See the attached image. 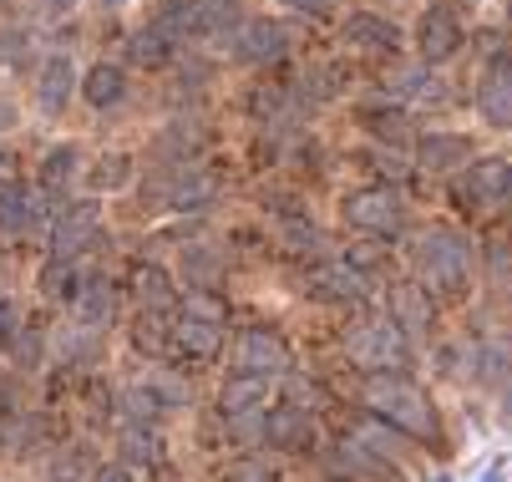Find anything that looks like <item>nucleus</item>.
<instances>
[{
	"mask_svg": "<svg viewBox=\"0 0 512 482\" xmlns=\"http://www.w3.org/2000/svg\"><path fill=\"white\" fill-rule=\"evenodd\" d=\"M340 482H345V477H340Z\"/></svg>",
	"mask_w": 512,
	"mask_h": 482,
	"instance_id": "obj_50",
	"label": "nucleus"
},
{
	"mask_svg": "<svg viewBox=\"0 0 512 482\" xmlns=\"http://www.w3.org/2000/svg\"><path fill=\"white\" fill-rule=\"evenodd\" d=\"M132 295H137V305H148V310H168V305L178 300V285H173L168 269L142 264V269L132 274Z\"/></svg>",
	"mask_w": 512,
	"mask_h": 482,
	"instance_id": "obj_19",
	"label": "nucleus"
},
{
	"mask_svg": "<svg viewBox=\"0 0 512 482\" xmlns=\"http://www.w3.org/2000/svg\"><path fill=\"white\" fill-rule=\"evenodd\" d=\"M416 269H421V285L447 290V295H462V290H467V269H472L467 239H462V234H452V229L426 234V239H421V249H416Z\"/></svg>",
	"mask_w": 512,
	"mask_h": 482,
	"instance_id": "obj_2",
	"label": "nucleus"
},
{
	"mask_svg": "<svg viewBox=\"0 0 512 482\" xmlns=\"http://www.w3.org/2000/svg\"><path fill=\"white\" fill-rule=\"evenodd\" d=\"M396 92H431V72H421V66H411V72H396L391 82Z\"/></svg>",
	"mask_w": 512,
	"mask_h": 482,
	"instance_id": "obj_37",
	"label": "nucleus"
},
{
	"mask_svg": "<svg viewBox=\"0 0 512 482\" xmlns=\"http://www.w3.org/2000/svg\"><path fill=\"white\" fill-rule=\"evenodd\" d=\"M0 163H6V153H0Z\"/></svg>",
	"mask_w": 512,
	"mask_h": 482,
	"instance_id": "obj_47",
	"label": "nucleus"
},
{
	"mask_svg": "<svg viewBox=\"0 0 512 482\" xmlns=\"http://www.w3.org/2000/svg\"><path fill=\"white\" fill-rule=\"evenodd\" d=\"M224 417H239V411H259V401H264V376H234L229 386H224Z\"/></svg>",
	"mask_w": 512,
	"mask_h": 482,
	"instance_id": "obj_22",
	"label": "nucleus"
},
{
	"mask_svg": "<svg viewBox=\"0 0 512 482\" xmlns=\"http://www.w3.org/2000/svg\"><path fill=\"white\" fill-rule=\"evenodd\" d=\"M173 56H178V36L168 26H158V21L127 36V61L142 66V72H158V66H168Z\"/></svg>",
	"mask_w": 512,
	"mask_h": 482,
	"instance_id": "obj_10",
	"label": "nucleus"
},
{
	"mask_svg": "<svg viewBox=\"0 0 512 482\" xmlns=\"http://www.w3.org/2000/svg\"><path fill=\"white\" fill-rule=\"evenodd\" d=\"M310 295L315 300H325V305H355L360 295H365V280L340 259V264H320L315 274H310Z\"/></svg>",
	"mask_w": 512,
	"mask_h": 482,
	"instance_id": "obj_12",
	"label": "nucleus"
},
{
	"mask_svg": "<svg viewBox=\"0 0 512 482\" xmlns=\"http://www.w3.org/2000/svg\"><path fill=\"white\" fill-rule=\"evenodd\" d=\"M102 6H122V0H102Z\"/></svg>",
	"mask_w": 512,
	"mask_h": 482,
	"instance_id": "obj_46",
	"label": "nucleus"
},
{
	"mask_svg": "<svg viewBox=\"0 0 512 482\" xmlns=\"http://www.w3.org/2000/svg\"><path fill=\"white\" fill-rule=\"evenodd\" d=\"M127 178H132V158H127V153H107V158H97V163H92V173H87V183H92L97 193L122 188Z\"/></svg>",
	"mask_w": 512,
	"mask_h": 482,
	"instance_id": "obj_26",
	"label": "nucleus"
},
{
	"mask_svg": "<svg viewBox=\"0 0 512 482\" xmlns=\"http://www.w3.org/2000/svg\"><path fill=\"white\" fill-rule=\"evenodd\" d=\"M345 356L360 366V371H371V376H396L411 366V351H406V340L396 325L386 320H365L345 335Z\"/></svg>",
	"mask_w": 512,
	"mask_h": 482,
	"instance_id": "obj_3",
	"label": "nucleus"
},
{
	"mask_svg": "<svg viewBox=\"0 0 512 482\" xmlns=\"http://www.w3.org/2000/svg\"><path fill=\"white\" fill-rule=\"evenodd\" d=\"M289 396H295V406L305 411V406H315V396H320V386H315L310 376H295V381H289Z\"/></svg>",
	"mask_w": 512,
	"mask_h": 482,
	"instance_id": "obj_38",
	"label": "nucleus"
},
{
	"mask_svg": "<svg viewBox=\"0 0 512 482\" xmlns=\"http://www.w3.org/2000/svg\"><path fill=\"white\" fill-rule=\"evenodd\" d=\"M173 346H178L183 356H193V361H213L218 351H224V325L178 315V320H173Z\"/></svg>",
	"mask_w": 512,
	"mask_h": 482,
	"instance_id": "obj_15",
	"label": "nucleus"
},
{
	"mask_svg": "<svg viewBox=\"0 0 512 482\" xmlns=\"http://www.w3.org/2000/svg\"><path fill=\"white\" fill-rule=\"evenodd\" d=\"M82 97L92 102V107H117L122 97H127V77H122V66H92V72L82 77Z\"/></svg>",
	"mask_w": 512,
	"mask_h": 482,
	"instance_id": "obj_21",
	"label": "nucleus"
},
{
	"mask_svg": "<svg viewBox=\"0 0 512 482\" xmlns=\"http://www.w3.org/2000/svg\"><path fill=\"white\" fill-rule=\"evenodd\" d=\"M345 264H350V269L360 274V280H371V274H376V269L386 264V254H381L376 244H355V249L345 254Z\"/></svg>",
	"mask_w": 512,
	"mask_h": 482,
	"instance_id": "obj_33",
	"label": "nucleus"
},
{
	"mask_svg": "<svg viewBox=\"0 0 512 482\" xmlns=\"http://www.w3.org/2000/svg\"><path fill=\"white\" fill-rule=\"evenodd\" d=\"M77 66H71V56H46L41 61V77H36V102L41 112H61L71 102V87H77Z\"/></svg>",
	"mask_w": 512,
	"mask_h": 482,
	"instance_id": "obj_14",
	"label": "nucleus"
},
{
	"mask_svg": "<svg viewBox=\"0 0 512 482\" xmlns=\"http://www.w3.org/2000/svg\"><path fill=\"white\" fill-rule=\"evenodd\" d=\"M365 406H371L376 417H386L391 427L411 432V437H426V442L442 437L431 401H426L416 386H406L401 376H371V381H365Z\"/></svg>",
	"mask_w": 512,
	"mask_h": 482,
	"instance_id": "obj_1",
	"label": "nucleus"
},
{
	"mask_svg": "<svg viewBox=\"0 0 512 482\" xmlns=\"http://www.w3.org/2000/svg\"><path fill=\"white\" fill-rule=\"evenodd\" d=\"M234 356H239V371L244 376H274V371L289 366V351H284V340L274 330H244Z\"/></svg>",
	"mask_w": 512,
	"mask_h": 482,
	"instance_id": "obj_7",
	"label": "nucleus"
},
{
	"mask_svg": "<svg viewBox=\"0 0 512 482\" xmlns=\"http://www.w3.org/2000/svg\"><path fill=\"white\" fill-rule=\"evenodd\" d=\"M41 214L36 193L21 178H0V234H26Z\"/></svg>",
	"mask_w": 512,
	"mask_h": 482,
	"instance_id": "obj_16",
	"label": "nucleus"
},
{
	"mask_svg": "<svg viewBox=\"0 0 512 482\" xmlns=\"http://www.w3.org/2000/svg\"><path fill=\"white\" fill-rule=\"evenodd\" d=\"M289 11H305V16H330L335 11V0H284Z\"/></svg>",
	"mask_w": 512,
	"mask_h": 482,
	"instance_id": "obj_39",
	"label": "nucleus"
},
{
	"mask_svg": "<svg viewBox=\"0 0 512 482\" xmlns=\"http://www.w3.org/2000/svg\"><path fill=\"white\" fill-rule=\"evenodd\" d=\"M153 396H158L163 406H188V386H183V381H173V376L153 381Z\"/></svg>",
	"mask_w": 512,
	"mask_h": 482,
	"instance_id": "obj_36",
	"label": "nucleus"
},
{
	"mask_svg": "<svg viewBox=\"0 0 512 482\" xmlns=\"http://www.w3.org/2000/svg\"><path fill=\"white\" fill-rule=\"evenodd\" d=\"M208 198V178H178V183H168V203L173 209H193V203H203Z\"/></svg>",
	"mask_w": 512,
	"mask_h": 482,
	"instance_id": "obj_30",
	"label": "nucleus"
},
{
	"mask_svg": "<svg viewBox=\"0 0 512 482\" xmlns=\"http://www.w3.org/2000/svg\"><path fill=\"white\" fill-rule=\"evenodd\" d=\"M264 442H269V447H284V452L315 447L310 411H300V406H274V411H264Z\"/></svg>",
	"mask_w": 512,
	"mask_h": 482,
	"instance_id": "obj_8",
	"label": "nucleus"
},
{
	"mask_svg": "<svg viewBox=\"0 0 512 482\" xmlns=\"http://www.w3.org/2000/svg\"><path fill=\"white\" fill-rule=\"evenodd\" d=\"M507 477V462H487V472H482V482H502Z\"/></svg>",
	"mask_w": 512,
	"mask_h": 482,
	"instance_id": "obj_42",
	"label": "nucleus"
},
{
	"mask_svg": "<svg viewBox=\"0 0 512 482\" xmlns=\"http://www.w3.org/2000/svg\"><path fill=\"white\" fill-rule=\"evenodd\" d=\"M507 178H512V168H507L502 158H477V163L467 168V178H462V193H457V198H467V203H477V209H487V203H502Z\"/></svg>",
	"mask_w": 512,
	"mask_h": 482,
	"instance_id": "obj_11",
	"label": "nucleus"
},
{
	"mask_svg": "<svg viewBox=\"0 0 512 482\" xmlns=\"http://www.w3.org/2000/svg\"><path fill=\"white\" fill-rule=\"evenodd\" d=\"M477 112L492 127H512V56H502L477 87Z\"/></svg>",
	"mask_w": 512,
	"mask_h": 482,
	"instance_id": "obj_9",
	"label": "nucleus"
},
{
	"mask_svg": "<svg viewBox=\"0 0 512 482\" xmlns=\"http://www.w3.org/2000/svg\"><path fill=\"white\" fill-rule=\"evenodd\" d=\"M0 61L6 66H26L31 61V31H0Z\"/></svg>",
	"mask_w": 512,
	"mask_h": 482,
	"instance_id": "obj_28",
	"label": "nucleus"
},
{
	"mask_svg": "<svg viewBox=\"0 0 512 482\" xmlns=\"http://www.w3.org/2000/svg\"><path fill=\"white\" fill-rule=\"evenodd\" d=\"M502 411H507V417H512V391H507V401H502Z\"/></svg>",
	"mask_w": 512,
	"mask_h": 482,
	"instance_id": "obj_44",
	"label": "nucleus"
},
{
	"mask_svg": "<svg viewBox=\"0 0 512 482\" xmlns=\"http://www.w3.org/2000/svg\"><path fill=\"white\" fill-rule=\"evenodd\" d=\"M41 295H46V300H71V295H77V269H71V259H61V254L46 259V269H41Z\"/></svg>",
	"mask_w": 512,
	"mask_h": 482,
	"instance_id": "obj_24",
	"label": "nucleus"
},
{
	"mask_svg": "<svg viewBox=\"0 0 512 482\" xmlns=\"http://www.w3.org/2000/svg\"><path fill=\"white\" fill-rule=\"evenodd\" d=\"M173 6H193V0H173Z\"/></svg>",
	"mask_w": 512,
	"mask_h": 482,
	"instance_id": "obj_45",
	"label": "nucleus"
},
{
	"mask_svg": "<svg viewBox=\"0 0 512 482\" xmlns=\"http://www.w3.org/2000/svg\"><path fill=\"white\" fill-rule=\"evenodd\" d=\"M51 482H61V477H51Z\"/></svg>",
	"mask_w": 512,
	"mask_h": 482,
	"instance_id": "obj_49",
	"label": "nucleus"
},
{
	"mask_svg": "<svg viewBox=\"0 0 512 482\" xmlns=\"http://www.w3.org/2000/svg\"><path fill=\"white\" fill-rule=\"evenodd\" d=\"M391 315L406 325V330H431V320H436V300H431V290L426 285H416V280H401V285H391Z\"/></svg>",
	"mask_w": 512,
	"mask_h": 482,
	"instance_id": "obj_17",
	"label": "nucleus"
},
{
	"mask_svg": "<svg viewBox=\"0 0 512 482\" xmlns=\"http://www.w3.org/2000/svg\"><path fill=\"white\" fill-rule=\"evenodd\" d=\"M284 46H289V31L279 21H249L239 31V41H234V56L249 61V66H264V61L284 56Z\"/></svg>",
	"mask_w": 512,
	"mask_h": 482,
	"instance_id": "obj_13",
	"label": "nucleus"
},
{
	"mask_svg": "<svg viewBox=\"0 0 512 482\" xmlns=\"http://www.w3.org/2000/svg\"><path fill=\"white\" fill-rule=\"evenodd\" d=\"M345 219L365 234H396L406 224V209L391 188H360L345 198Z\"/></svg>",
	"mask_w": 512,
	"mask_h": 482,
	"instance_id": "obj_5",
	"label": "nucleus"
},
{
	"mask_svg": "<svg viewBox=\"0 0 512 482\" xmlns=\"http://www.w3.org/2000/svg\"><path fill=\"white\" fill-rule=\"evenodd\" d=\"M436 482H447V477H436Z\"/></svg>",
	"mask_w": 512,
	"mask_h": 482,
	"instance_id": "obj_48",
	"label": "nucleus"
},
{
	"mask_svg": "<svg viewBox=\"0 0 512 482\" xmlns=\"http://www.w3.org/2000/svg\"><path fill=\"white\" fill-rule=\"evenodd\" d=\"M71 300H77V320H82V325H107V320H112V305H117V300H112V285L102 280V274H87Z\"/></svg>",
	"mask_w": 512,
	"mask_h": 482,
	"instance_id": "obj_20",
	"label": "nucleus"
},
{
	"mask_svg": "<svg viewBox=\"0 0 512 482\" xmlns=\"http://www.w3.org/2000/svg\"><path fill=\"white\" fill-rule=\"evenodd\" d=\"M467 153H472V148H467V137H457V132H426L421 143H416V158H421V168H431V173L457 168Z\"/></svg>",
	"mask_w": 512,
	"mask_h": 482,
	"instance_id": "obj_18",
	"label": "nucleus"
},
{
	"mask_svg": "<svg viewBox=\"0 0 512 482\" xmlns=\"http://www.w3.org/2000/svg\"><path fill=\"white\" fill-rule=\"evenodd\" d=\"M41 6H46V11H51V16H66V11H71V6H77V0H41Z\"/></svg>",
	"mask_w": 512,
	"mask_h": 482,
	"instance_id": "obj_43",
	"label": "nucleus"
},
{
	"mask_svg": "<svg viewBox=\"0 0 512 482\" xmlns=\"http://www.w3.org/2000/svg\"><path fill=\"white\" fill-rule=\"evenodd\" d=\"M11 351H16V366H41V330H31V325H21V335L11 340Z\"/></svg>",
	"mask_w": 512,
	"mask_h": 482,
	"instance_id": "obj_32",
	"label": "nucleus"
},
{
	"mask_svg": "<svg viewBox=\"0 0 512 482\" xmlns=\"http://www.w3.org/2000/svg\"><path fill=\"white\" fill-rule=\"evenodd\" d=\"M21 335V305L16 300H0V346H11Z\"/></svg>",
	"mask_w": 512,
	"mask_h": 482,
	"instance_id": "obj_34",
	"label": "nucleus"
},
{
	"mask_svg": "<svg viewBox=\"0 0 512 482\" xmlns=\"http://www.w3.org/2000/svg\"><path fill=\"white\" fill-rule=\"evenodd\" d=\"M92 482H132V467L127 462H112V467H97Z\"/></svg>",
	"mask_w": 512,
	"mask_h": 482,
	"instance_id": "obj_40",
	"label": "nucleus"
},
{
	"mask_svg": "<svg viewBox=\"0 0 512 482\" xmlns=\"http://www.w3.org/2000/svg\"><path fill=\"white\" fill-rule=\"evenodd\" d=\"M284 239H289V249H315V244H320L315 224H305V219H289V224H284Z\"/></svg>",
	"mask_w": 512,
	"mask_h": 482,
	"instance_id": "obj_35",
	"label": "nucleus"
},
{
	"mask_svg": "<svg viewBox=\"0 0 512 482\" xmlns=\"http://www.w3.org/2000/svg\"><path fill=\"white\" fill-rule=\"evenodd\" d=\"M117 447H122L127 467H132V462H137V467H148V462H158V457H163V442L153 437V427H127Z\"/></svg>",
	"mask_w": 512,
	"mask_h": 482,
	"instance_id": "obj_25",
	"label": "nucleus"
},
{
	"mask_svg": "<svg viewBox=\"0 0 512 482\" xmlns=\"http://www.w3.org/2000/svg\"><path fill=\"white\" fill-rule=\"evenodd\" d=\"M218 482H274V472H269L264 462L244 457V462H229V467H218Z\"/></svg>",
	"mask_w": 512,
	"mask_h": 482,
	"instance_id": "obj_31",
	"label": "nucleus"
},
{
	"mask_svg": "<svg viewBox=\"0 0 512 482\" xmlns=\"http://www.w3.org/2000/svg\"><path fill=\"white\" fill-rule=\"evenodd\" d=\"M345 36H350L355 46H396L401 31H396L391 21H381V16H365V11H360V16L345 21Z\"/></svg>",
	"mask_w": 512,
	"mask_h": 482,
	"instance_id": "obj_23",
	"label": "nucleus"
},
{
	"mask_svg": "<svg viewBox=\"0 0 512 482\" xmlns=\"http://www.w3.org/2000/svg\"><path fill=\"white\" fill-rule=\"evenodd\" d=\"M97 224H102V209H97V198H71L66 209H56L46 239H51V254L71 259L77 249H87L97 239Z\"/></svg>",
	"mask_w": 512,
	"mask_h": 482,
	"instance_id": "obj_4",
	"label": "nucleus"
},
{
	"mask_svg": "<svg viewBox=\"0 0 512 482\" xmlns=\"http://www.w3.org/2000/svg\"><path fill=\"white\" fill-rule=\"evenodd\" d=\"M71 173H77V148H71V143H61V148H51L41 158V183L46 188H66Z\"/></svg>",
	"mask_w": 512,
	"mask_h": 482,
	"instance_id": "obj_27",
	"label": "nucleus"
},
{
	"mask_svg": "<svg viewBox=\"0 0 512 482\" xmlns=\"http://www.w3.org/2000/svg\"><path fill=\"white\" fill-rule=\"evenodd\" d=\"M0 127H16V102L0 97Z\"/></svg>",
	"mask_w": 512,
	"mask_h": 482,
	"instance_id": "obj_41",
	"label": "nucleus"
},
{
	"mask_svg": "<svg viewBox=\"0 0 512 482\" xmlns=\"http://www.w3.org/2000/svg\"><path fill=\"white\" fill-rule=\"evenodd\" d=\"M416 46H421L426 61H447V56L462 46V21H457V11H452V6H431V11L421 16V26H416Z\"/></svg>",
	"mask_w": 512,
	"mask_h": 482,
	"instance_id": "obj_6",
	"label": "nucleus"
},
{
	"mask_svg": "<svg viewBox=\"0 0 512 482\" xmlns=\"http://www.w3.org/2000/svg\"><path fill=\"white\" fill-rule=\"evenodd\" d=\"M178 315H193V320H213V325H224V300L193 290V295L183 300V310H178Z\"/></svg>",
	"mask_w": 512,
	"mask_h": 482,
	"instance_id": "obj_29",
	"label": "nucleus"
}]
</instances>
